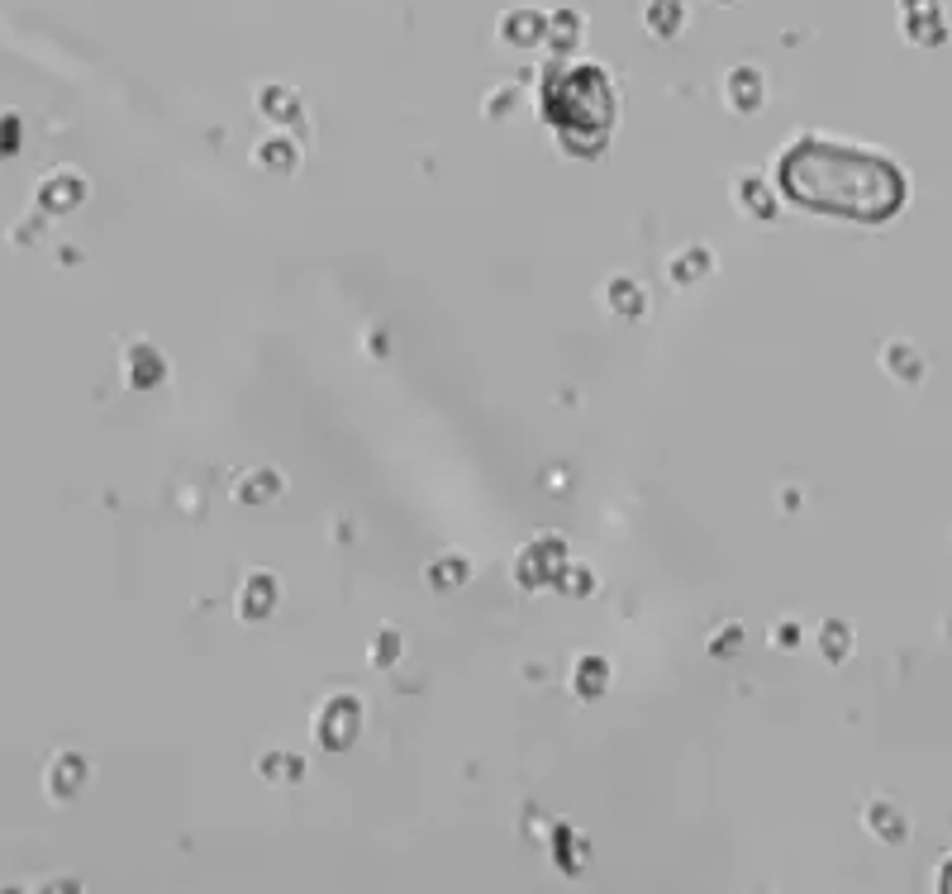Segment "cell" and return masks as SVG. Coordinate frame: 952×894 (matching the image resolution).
Instances as JSON below:
<instances>
[{
    "label": "cell",
    "instance_id": "6da1fadb",
    "mask_svg": "<svg viewBox=\"0 0 952 894\" xmlns=\"http://www.w3.org/2000/svg\"><path fill=\"white\" fill-rule=\"evenodd\" d=\"M790 196L805 205H824L848 219H886L900 205V171L877 163V157L848 153V148H805L786 163Z\"/></svg>",
    "mask_w": 952,
    "mask_h": 894
}]
</instances>
